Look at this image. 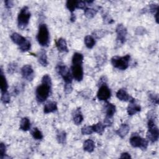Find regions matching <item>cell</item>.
Listing matches in <instances>:
<instances>
[{
	"instance_id": "obj_4",
	"label": "cell",
	"mask_w": 159,
	"mask_h": 159,
	"mask_svg": "<svg viewBox=\"0 0 159 159\" xmlns=\"http://www.w3.org/2000/svg\"><path fill=\"white\" fill-rule=\"evenodd\" d=\"M148 132L147 133V138L152 143L155 142L158 139L159 132L157 127L155 125L154 119L150 118L148 121Z\"/></svg>"
},
{
	"instance_id": "obj_14",
	"label": "cell",
	"mask_w": 159,
	"mask_h": 159,
	"mask_svg": "<svg viewBox=\"0 0 159 159\" xmlns=\"http://www.w3.org/2000/svg\"><path fill=\"white\" fill-rule=\"evenodd\" d=\"M0 88H1V93L2 94H4L7 92L8 85L6 81V77L3 75L2 69L1 70V74H0Z\"/></svg>"
},
{
	"instance_id": "obj_12",
	"label": "cell",
	"mask_w": 159,
	"mask_h": 159,
	"mask_svg": "<svg viewBox=\"0 0 159 159\" xmlns=\"http://www.w3.org/2000/svg\"><path fill=\"white\" fill-rule=\"evenodd\" d=\"M129 102H130V105L128 106L127 109V114L129 116L134 115L140 111L141 108L139 105L135 103V99L132 98Z\"/></svg>"
},
{
	"instance_id": "obj_18",
	"label": "cell",
	"mask_w": 159,
	"mask_h": 159,
	"mask_svg": "<svg viewBox=\"0 0 159 159\" xmlns=\"http://www.w3.org/2000/svg\"><path fill=\"white\" fill-rule=\"evenodd\" d=\"M130 127L126 124H122L120 127L116 131L117 134L121 138H124L129 132Z\"/></svg>"
},
{
	"instance_id": "obj_8",
	"label": "cell",
	"mask_w": 159,
	"mask_h": 159,
	"mask_svg": "<svg viewBox=\"0 0 159 159\" xmlns=\"http://www.w3.org/2000/svg\"><path fill=\"white\" fill-rule=\"evenodd\" d=\"M111 91L106 84L100 85V87L97 93V98L100 101H106L111 97Z\"/></svg>"
},
{
	"instance_id": "obj_1",
	"label": "cell",
	"mask_w": 159,
	"mask_h": 159,
	"mask_svg": "<svg viewBox=\"0 0 159 159\" xmlns=\"http://www.w3.org/2000/svg\"><path fill=\"white\" fill-rule=\"evenodd\" d=\"M52 87L51 78L49 75H45L42 78V84L36 89V100L39 103L44 102L49 97Z\"/></svg>"
},
{
	"instance_id": "obj_19",
	"label": "cell",
	"mask_w": 159,
	"mask_h": 159,
	"mask_svg": "<svg viewBox=\"0 0 159 159\" xmlns=\"http://www.w3.org/2000/svg\"><path fill=\"white\" fill-rule=\"evenodd\" d=\"M105 109L106 116L113 117L116 112V106L114 105L111 104L110 103H106L105 105Z\"/></svg>"
},
{
	"instance_id": "obj_9",
	"label": "cell",
	"mask_w": 159,
	"mask_h": 159,
	"mask_svg": "<svg viewBox=\"0 0 159 159\" xmlns=\"http://www.w3.org/2000/svg\"><path fill=\"white\" fill-rule=\"evenodd\" d=\"M72 76L77 82H81L84 78V70L82 65H72Z\"/></svg>"
},
{
	"instance_id": "obj_17",
	"label": "cell",
	"mask_w": 159,
	"mask_h": 159,
	"mask_svg": "<svg viewBox=\"0 0 159 159\" xmlns=\"http://www.w3.org/2000/svg\"><path fill=\"white\" fill-rule=\"evenodd\" d=\"M56 46L60 52H68V47L66 41L63 38H60L56 41Z\"/></svg>"
},
{
	"instance_id": "obj_7",
	"label": "cell",
	"mask_w": 159,
	"mask_h": 159,
	"mask_svg": "<svg viewBox=\"0 0 159 159\" xmlns=\"http://www.w3.org/2000/svg\"><path fill=\"white\" fill-rule=\"evenodd\" d=\"M57 73L63 78L65 84H71L72 82V76L69 68L64 65H58L56 67Z\"/></svg>"
},
{
	"instance_id": "obj_20",
	"label": "cell",
	"mask_w": 159,
	"mask_h": 159,
	"mask_svg": "<svg viewBox=\"0 0 159 159\" xmlns=\"http://www.w3.org/2000/svg\"><path fill=\"white\" fill-rule=\"evenodd\" d=\"M95 147V142L91 139H88L85 140L84 143V149L86 152L91 153L93 152Z\"/></svg>"
},
{
	"instance_id": "obj_23",
	"label": "cell",
	"mask_w": 159,
	"mask_h": 159,
	"mask_svg": "<svg viewBox=\"0 0 159 159\" xmlns=\"http://www.w3.org/2000/svg\"><path fill=\"white\" fill-rule=\"evenodd\" d=\"M38 61H39V63L43 67H46L48 65L47 57L46 55V52L43 49H42V50L41 51V52L39 54Z\"/></svg>"
},
{
	"instance_id": "obj_32",
	"label": "cell",
	"mask_w": 159,
	"mask_h": 159,
	"mask_svg": "<svg viewBox=\"0 0 159 159\" xmlns=\"http://www.w3.org/2000/svg\"><path fill=\"white\" fill-rule=\"evenodd\" d=\"M93 132L92 126H86L82 129V134L83 135H90Z\"/></svg>"
},
{
	"instance_id": "obj_31",
	"label": "cell",
	"mask_w": 159,
	"mask_h": 159,
	"mask_svg": "<svg viewBox=\"0 0 159 159\" xmlns=\"http://www.w3.org/2000/svg\"><path fill=\"white\" fill-rule=\"evenodd\" d=\"M31 42L28 40H26L24 44H23L21 46H19V49L21 51L25 52L28 51L31 49Z\"/></svg>"
},
{
	"instance_id": "obj_25",
	"label": "cell",
	"mask_w": 159,
	"mask_h": 159,
	"mask_svg": "<svg viewBox=\"0 0 159 159\" xmlns=\"http://www.w3.org/2000/svg\"><path fill=\"white\" fill-rule=\"evenodd\" d=\"M106 126L101 123V122H98L97 124H95L94 125L92 126V127H93V131L99 134H102L103 133V132L105 131V129Z\"/></svg>"
},
{
	"instance_id": "obj_41",
	"label": "cell",
	"mask_w": 159,
	"mask_h": 159,
	"mask_svg": "<svg viewBox=\"0 0 159 159\" xmlns=\"http://www.w3.org/2000/svg\"><path fill=\"white\" fill-rule=\"evenodd\" d=\"M5 3L6 8H8V9L11 8L13 6V5H14L13 2L11 1V0H7V1L5 2Z\"/></svg>"
},
{
	"instance_id": "obj_16",
	"label": "cell",
	"mask_w": 159,
	"mask_h": 159,
	"mask_svg": "<svg viewBox=\"0 0 159 159\" xmlns=\"http://www.w3.org/2000/svg\"><path fill=\"white\" fill-rule=\"evenodd\" d=\"M11 39L14 43L18 45L19 46H21L27 40L25 37L16 32L12 34V35L11 36Z\"/></svg>"
},
{
	"instance_id": "obj_38",
	"label": "cell",
	"mask_w": 159,
	"mask_h": 159,
	"mask_svg": "<svg viewBox=\"0 0 159 159\" xmlns=\"http://www.w3.org/2000/svg\"><path fill=\"white\" fill-rule=\"evenodd\" d=\"M113 122V117L106 116L104 120V124L106 126H110Z\"/></svg>"
},
{
	"instance_id": "obj_30",
	"label": "cell",
	"mask_w": 159,
	"mask_h": 159,
	"mask_svg": "<svg viewBox=\"0 0 159 159\" xmlns=\"http://www.w3.org/2000/svg\"><path fill=\"white\" fill-rule=\"evenodd\" d=\"M57 139L60 144H64L66 140V133L65 131H61L57 134Z\"/></svg>"
},
{
	"instance_id": "obj_22",
	"label": "cell",
	"mask_w": 159,
	"mask_h": 159,
	"mask_svg": "<svg viewBox=\"0 0 159 159\" xmlns=\"http://www.w3.org/2000/svg\"><path fill=\"white\" fill-rule=\"evenodd\" d=\"M84 60V56L82 54L76 52L73 54L72 57L73 65H82Z\"/></svg>"
},
{
	"instance_id": "obj_27",
	"label": "cell",
	"mask_w": 159,
	"mask_h": 159,
	"mask_svg": "<svg viewBox=\"0 0 159 159\" xmlns=\"http://www.w3.org/2000/svg\"><path fill=\"white\" fill-rule=\"evenodd\" d=\"M77 3L78 1H76V0H68L67 2L66 6L71 13H73L76 8H77Z\"/></svg>"
},
{
	"instance_id": "obj_6",
	"label": "cell",
	"mask_w": 159,
	"mask_h": 159,
	"mask_svg": "<svg viewBox=\"0 0 159 159\" xmlns=\"http://www.w3.org/2000/svg\"><path fill=\"white\" fill-rule=\"evenodd\" d=\"M131 145L133 147L140 148L142 150H145L148 146V141L137 134H133L129 140Z\"/></svg>"
},
{
	"instance_id": "obj_10",
	"label": "cell",
	"mask_w": 159,
	"mask_h": 159,
	"mask_svg": "<svg viewBox=\"0 0 159 159\" xmlns=\"http://www.w3.org/2000/svg\"><path fill=\"white\" fill-rule=\"evenodd\" d=\"M117 34V41L121 44H124L126 40V36L127 34V29L122 24H118L116 29Z\"/></svg>"
},
{
	"instance_id": "obj_33",
	"label": "cell",
	"mask_w": 159,
	"mask_h": 159,
	"mask_svg": "<svg viewBox=\"0 0 159 159\" xmlns=\"http://www.w3.org/2000/svg\"><path fill=\"white\" fill-rule=\"evenodd\" d=\"M18 68V65L16 63H10L8 67V73L10 74H13L14 73Z\"/></svg>"
},
{
	"instance_id": "obj_39",
	"label": "cell",
	"mask_w": 159,
	"mask_h": 159,
	"mask_svg": "<svg viewBox=\"0 0 159 159\" xmlns=\"http://www.w3.org/2000/svg\"><path fill=\"white\" fill-rule=\"evenodd\" d=\"M73 90L72 86L71 84H65V87H64V91L67 94L70 93Z\"/></svg>"
},
{
	"instance_id": "obj_36",
	"label": "cell",
	"mask_w": 159,
	"mask_h": 159,
	"mask_svg": "<svg viewBox=\"0 0 159 159\" xmlns=\"http://www.w3.org/2000/svg\"><path fill=\"white\" fill-rule=\"evenodd\" d=\"M93 34H94L93 36H95L96 38L100 39V38L103 37L104 36H105L106 31H103V30H97L93 32Z\"/></svg>"
},
{
	"instance_id": "obj_40",
	"label": "cell",
	"mask_w": 159,
	"mask_h": 159,
	"mask_svg": "<svg viewBox=\"0 0 159 159\" xmlns=\"http://www.w3.org/2000/svg\"><path fill=\"white\" fill-rule=\"evenodd\" d=\"M86 8V2L84 1H78L77 8L78 9H85Z\"/></svg>"
},
{
	"instance_id": "obj_3",
	"label": "cell",
	"mask_w": 159,
	"mask_h": 159,
	"mask_svg": "<svg viewBox=\"0 0 159 159\" xmlns=\"http://www.w3.org/2000/svg\"><path fill=\"white\" fill-rule=\"evenodd\" d=\"M31 13L29 11V8L28 6L23 7L21 10L18 17V28L21 30L24 29L29 23Z\"/></svg>"
},
{
	"instance_id": "obj_35",
	"label": "cell",
	"mask_w": 159,
	"mask_h": 159,
	"mask_svg": "<svg viewBox=\"0 0 159 159\" xmlns=\"http://www.w3.org/2000/svg\"><path fill=\"white\" fill-rule=\"evenodd\" d=\"M6 147L5 144L2 142L1 144H0V158L2 159L4 158L5 157V155L6 153Z\"/></svg>"
},
{
	"instance_id": "obj_37",
	"label": "cell",
	"mask_w": 159,
	"mask_h": 159,
	"mask_svg": "<svg viewBox=\"0 0 159 159\" xmlns=\"http://www.w3.org/2000/svg\"><path fill=\"white\" fill-rule=\"evenodd\" d=\"M149 100L153 104L158 105V95L154 93H152L149 95Z\"/></svg>"
},
{
	"instance_id": "obj_43",
	"label": "cell",
	"mask_w": 159,
	"mask_h": 159,
	"mask_svg": "<svg viewBox=\"0 0 159 159\" xmlns=\"http://www.w3.org/2000/svg\"><path fill=\"white\" fill-rule=\"evenodd\" d=\"M70 20H71V22H74V21H75V15H74L73 13H71V18H70Z\"/></svg>"
},
{
	"instance_id": "obj_26",
	"label": "cell",
	"mask_w": 159,
	"mask_h": 159,
	"mask_svg": "<svg viewBox=\"0 0 159 159\" xmlns=\"http://www.w3.org/2000/svg\"><path fill=\"white\" fill-rule=\"evenodd\" d=\"M84 42L86 47L88 49H92L96 43L95 39L92 36H87L85 37Z\"/></svg>"
},
{
	"instance_id": "obj_28",
	"label": "cell",
	"mask_w": 159,
	"mask_h": 159,
	"mask_svg": "<svg viewBox=\"0 0 159 159\" xmlns=\"http://www.w3.org/2000/svg\"><path fill=\"white\" fill-rule=\"evenodd\" d=\"M31 134L33 138L36 140H41L43 138V134L37 128H34L31 131Z\"/></svg>"
},
{
	"instance_id": "obj_42",
	"label": "cell",
	"mask_w": 159,
	"mask_h": 159,
	"mask_svg": "<svg viewBox=\"0 0 159 159\" xmlns=\"http://www.w3.org/2000/svg\"><path fill=\"white\" fill-rule=\"evenodd\" d=\"M120 158H131V157L129 155V153H128L127 152H124L121 154Z\"/></svg>"
},
{
	"instance_id": "obj_11",
	"label": "cell",
	"mask_w": 159,
	"mask_h": 159,
	"mask_svg": "<svg viewBox=\"0 0 159 159\" xmlns=\"http://www.w3.org/2000/svg\"><path fill=\"white\" fill-rule=\"evenodd\" d=\"M21 74L24 78L28 81H32L34 78V70L29 65H24L21 68Z\"/></svg>"
},
{
	"instance_id": "obj_5",
	"label": "cell",
	"mask_w": 159,
	"mask_h": 159,
	"mask_svg": "<svg viewBox=\"0 0 159 159\" xmlns=\"http://www.w3.org/2000/svg\"><path fill=\"white\" fill-rule=\"evenodd\" d=\"M130 58L129 55H126L124 57L114 56L111 58V63L115 68L121 70H124L129 67Z\"/></svg>"
},
{
	"instance_id": "obj_24",
	"label": "cell",
	"mask_w": 159,
	"mask_h": 159,
	"mask_svg": "<svg viewBox=\"0 0 159 159\" xmlns=\"http://www.w3.org/2000/svg\"><path fill=\"white\" fill-rule=\"evenodd\" d=\"M31 127V122L28 118H23L20 122V129L23 131H28Z\"/></svg>"
},
{
	"instance_id": "obj_15",
	"label": "cell",
	"mask_w": 159,
	"mask_h": 159,
	"mask_svg": "<svg viewBox=\"0 0 159 159\" xmlns=\"http://www.w3.org/2000/svg\"><path fill=\"white\" fill-rule=\"evenodd\" d=\"M57 110V105L55 101H49L45 104L44 108V112L45 114L54 113Z\"/></svg>"
},
{
	"instance_id": "obj_21",
	"label": "cell",
	"mask_w": 159,
	"mask_h": 159,
	"mask_svg": "<svg viewBox=\"0 0 159 159\" xmlns=\"http://www.w3.org/2000/svg\"><path fill=\"white\" fill-rule=\"evenodd\" d=\"M73 122L76 125H79L84 121V116L80 110H76L73 114Z\"/></svg>"
},
{
	"instance_id": "obj_34",
	"label": "cell",
	"mask_w": 159,
	"mask_h": 159,
	"mask_svg": "<svg viewBox=\"0 0 159 159\" xmlns=\"http://www.w3.org/2000/svg\"><path fill=\"white\" fill-rule=\"evenodd\" d=\"M2 101L4 104H8L10 102V96L8 92L2 94Z\"/></svg>"
},
{
	"instance_id": "obj_29",
	"label": "cell",
	"mask_w": 159,
	"mask_h": 159,
	"mask_svg": "<svg viewBox=\"0 0 159 159\" xmlns=\"http://www.w3.org/2000/svg\"><path fill=\"white\" fill-rule=\"evenodd\" d=\"M97 11L92 8H85V15L88 19H92L97 15Z\"/></svg>"
},
{
	"instance_id": "obj_13",
	"label": "cell",
	"mask_w": 159,
	"mask_h": 159,
	"mask_svg": "<svg viewBox=\"0 0 159 159\" xmlns=\"http://www.w3.org/2000/svg\"><path fill=\"white\" fill-rule=\"evenodd\" d=\"M117 98L122 101H130L133 98L131 97L126 90L120 89L116 93Z\"/></svg>"
},
{
	"instance_id": "obj_2",
	"label": "cell",
	"mask_w": 159,
	"mask_h": 159,
	"mask_svg": "<svg viewBox=\"0 0 159 159\" xmlns=\"http://www.w3.org/2000/svg\"><path fill=\"white\" fill-rule=\"evenodd\" d=\"M37 40L39 44L43 47H47L50 42V36L48 28L45 24H41L39 26Z\"/></svg>"
}]
</instances>
